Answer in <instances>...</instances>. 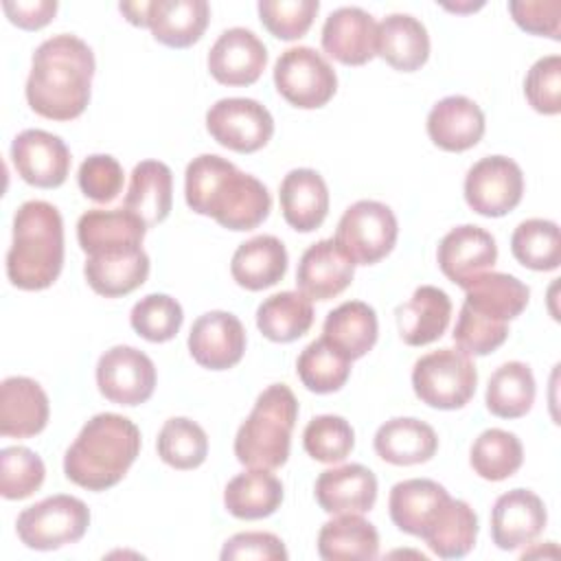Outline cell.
<instances>
[{
	"label": "cell",
	"mask_w": 561,
	"mask_h": 561,
	"mask_svg": "<svg viewBox=\"0 0 561 561\" xmlns=\"http://www.w3.org/2000/svg\"><path fill=\"white\" fill-rule=\"evenodd\" d=\"M83 274L96 294L105 298H118L131 294L147 280L149 256L145 250L116 256H88Z\"/></svg>",
	"instance_id": "obj_36"
},
{
	"label": "cell",
	"mask_w": 561,
	"mask_h": 561,
	"mask_svg": "<svg viewBox=\"0 0 561 561\" xmlns=\"http://www.w3.org/2000/svg\"><path fill=\"white\" fill-rule=\"evenodd\" d=\"M64 265V221L44 199L24 202L13 217V241L7 252V276L18 289L50 287Z\"/></svg>",
	"instance_id": "obj_4"
},
{
	"label": "cell",
	"mask_w": 561,
	"mask_h": 561,
	"mask_svg": "<svg viewBox=\"0 0 561 561\" xmlns=\"http://www.w3.org/2000/svg\"><path fill=\"white\" fill-rule=\"evenodd\" d=\"M316 500L329 515H362L375 506L377 478L359 462L324 469L316 480Z\"/></svg>",
	"instance_id": "obj_21"
},
{
	"label": "cell",
	"mask_w": 561,
	"mask_h": 561,
	"mask_svg": "<svg viewBox=\"0 0 561 561\" xmlns=\"http://www.w3.org/2000/svg\"><path fill=\"white\" fill-rule=\"evenodd\" d=\"M96 386L112 403L138 405L153 394L156 366L142 351L118 344L99 357Z\"/></svg>",
	"instance_id": "obj_12"
},
{
	"label": "cell",
	"mask_w": 561,
	"mask_h": 561,
	"mask_svg": "<svg viewBox=\"0 0 561 561\" xmlns=\"http://www.w3.org/2000/svg\"><path fill=\"white\" fill-rule=\"evenodd\" d=\"M322 337L351 362L359 359L377 342V313L368 302L346 300L329 311Z\"/></svg>",
	"instance_id": "obj_33"
},
{
	"label": "cell",
	"mask_w": 561,
	"mask_h": 561,
	"mask_svg": "<svg viewBox=\"0 0 561 561\" xmlns=\"http://www.w3.org/2000/svg\"><path fill=\"white\" fill-rule=\"evenodd\" d=\"M278 94L296 107L316 110L327 105L337 90L333 66L311 46H291L274 64Z\"/></svg>",
	"instance_id": "obj_9"
},
{
	"label": "cell",
	"mask_w": 561,
	"mask_h": 561,
	"mask_svg": "<svg viewBox=\"0 0 561 561\" xmlns=\"http://www.w3.org/2000/svg\"><path fill=\"white\" fill-rule=\"evenodd\" d=\"M305 451L318 462H342L355 445V432L344 416L320 414L313 416L302 432Z\"/></svg>",
	"instance_id": "obj_44"
},
{
	"label": "cell",
	"mask_w": 561,
	"mask_h": 561,
	"mask_svg": "<svg viewBox=\"0 0 561 561\" xmlns=\"http://www.w3.org/2000/svg\"><path fill=\"white\" fill-rule=\"evenodd\" d=\"M508 337V322L486 318L462 302L456 327L454 342L467 355H489L500 348Z\"/></svg>",
	"instance_id": "obj_47"
},
{
	"label": "cell",
	"mask_w": 561,
	"mask_h": 561,
	"mask_svg": "<svg viewBox=\"0 0 561 561\" xmlns=\"http://www.w3.org/2000/svg\"><path fill=\"white\" fill-rule=\"evenodd\" d=\"M287 272V250L274 234H259L243 241L230 261V274L237 285L259 291L276 285Z\"/></svg>",
	"instance_id": "obj_30"
},
{
	"label": "cell",
	"mask_w": 561,
	"mask_h": 561,
	"mask_svg": "<svg viewBox=\"0 0 561 561\" xmlns=\"http://www.w3.org/2000/svg\"><path fill=\"white\" fill-rule=\"evenodd\" d=\"M524 460V447L513 432L491 427L484 430L471 445L469 462L473 471L491 482L511 478Z\"/></svg>",
	"instance_id": "obj_40"
},
{
	"label": "cell",
	"mask_w": 561,
	"mask_h": 561,
	"mask_svg": "<svg viewBox=\"0 0 561 561\" xmlns=\"http://www.w3.org/2000/svg\"><path fill=\"white\" fill-rule=\"evenodd\" d=\"M478 537V515L465 500H454L443 506L434 524L421 537L427 548L440 559H460L471 552Z\"/></svg>",
	"instance_id": "obj_37"
},
{
	"label": "cell",
	"mask_w": 561,
	"mask_h": 561,
	"mask_svg": "<svg viewBox=\"0 0 561 561\" xmlns=\"http://www.w3.org/2000/svg\"><path fill=\"white\" fill-rule=\"evenodd\" d=\"M48 397L31 377H7L0 386V434L28 438L48 423Z\"/></svg>",
	"instance_id": "obj_22"
},
{
	"label": "cell",
	"mask_w": 561,
	"mask_h": 561,
	"mask_svg": "<svg viewBox=\"0 0 561 561\" xmlns=\"http://www.w3.org/2000/svg\"><path fill=\"white\" fill-rule=\"evenodd\" d=\"M462 289L467 307L500 322L517 318L530 296V289L519 278L504 272H482L465 283Z\"/></svg>",
	"instance_id": "obj_32"
},
{
	"label": "cell",
	"mask_w": 561,
	"mask_h": 561,
	"mask_svg": "<svg viewBox=\"0 0 561 561\" xmlns=\"http://www.w3.org/2000/svg\"><path fill=\"white\" fill-rule=\"evenodd\" d=\"M158 456L173 469H195L206 460L208 438L202 425L186 416L164 421L158 434Z\"/></svg>",
	"instance_id": "obj_43"
},
{
	"label": "cell",
	"mask_w": 561,
	"mask_h": 561,
	"mask_svg": "<svg viewBox=\"0 0 561 561\" xmlns=\"http://www.w3.org/2000/svg\"><path fill=\"white\" fill-rule=\"evenodd\" d=\"M320 9L318 0H261L259 15L263 26L278 39L302 37L316 13Z\"/></svg>",
	"instance_id": "obj_48"
},
{
	"label": "cell",
	"mask_w": 561,
	"mask_h": 561,
	"mask_svg": "<svg viewBox=\"0 0 561 561\" xmlns=\"http://www.w3.org/2000/svg\"><path fill=\"white\" fill-rule=\"evenodd\" d=\"M318 554L327 561L375 559L379 554V533L359 513L335 515L318 533Z\"/></svg>",
	"instance_id": "obj_34"
},
{
	"label": "cell",
	"mask_w": 561,
	"mask_h": 561,
	"mask_svg": "<svg viewBox=\"0 0 561 561\" xmlns=\"http://www.w3.org/2000/svg\"><path fill=\"white\" fill-rule=\"evenodd\" d=\"M296 373L307 390L327 394L346 383L351 375V359L333 348L324 337H318L298 355Z\"/></svg>",
	"instance_id": "obj_42"
},
{
	"label": "cell",
	"mask_w": 561,
	"mask_h": 561,
	"mask_svg": "<svg viewBox=\"0 0 561 561\" xmlns=\"http://www.w3.org/2000/svg\"><path fill=\"white\" fill-rule=\"evenodd\" d=\"M121 13H125V18L136 24V26H147V11H149V2H121L118 4Z\"/></svg>",
	"instance_id": "obj_54"
},
{
	"label": "cell",
	"mask_w": 561,
	"mask_h": 561,
	"mask_svg": "<svg viewBox=\"0 0 561 561\" xmlns=\"http://www.w3.org/2000/svg\"><path fill=\"white\" fill-rule=\"evenodd\" d=\"M524 193V173L506 156H486L465 175V199L478 215L502 217L511 213Z\"/></svg>",
	"instance_id": "obj_11"
},
{
	"label": "cell",
	"mask_w": 561,
	"mask_h": 561,
	"mask_svg": "<svg viewBox=\"0 0 561 561\" xmlns=\"http://www.w3.org/2000/svg\"><path fill=\"white\" fill-rule=\"evenodd\" d=\"M267 64L265 44L243 26L226 28L208 53V70L224 85L254 83Z\"/></svg>",
	"instance_id": "obj_17"
},
{
	"label": "cell",
	"mask_w": 561,
	"mask_h": 561,
	"mask_svg": "<svg viewBox=\"0 0 561 561\" xmlns=\"http://www.w3.org/2000/svg\"><path fill=\"white\" fill-rule=\"evenodd\" d=\"M375 451L390 465L427 462L438 449V436L432 425L412 416H397L379 425L375 434Z\"/></svg>",
	"instance_id": "obj_29"
},
{
	"label": "cell",
	"mask_w": 561,
	"mask_h": 561,
	"mask_svg": "<svg viewBox=\"0 0 561 561\" xmlns=\"http://www.w3.org/2000/svg\"><path fill=\"white\" fill-rule=\"evenodd\" d=\"M4 13L13 24L26 31H35L46 26L53 15L57 13V2L55 0H4L2 2Z\"/></svg>",
	"instance_id": "obj_53"
},
{
	"label": "cell",
	"mask_w": 561,
	"mask_h": 561,
	"mask_svg": "<svg viewBox=\"0 0 561 561\" xmlns=\"http://www.w3.org/2000/svg\"><path fill=\"white\" fill-rule=\"evenodd\" d=\"M42 458L28 447H4L0 451V493L7 500H24L44 482Z\"/></svg>",
	"instance_id": "obj_46"
},
{
	"label": "cell",
	"mask_w": 561,
	"mask_h": 561,
	"mask_svg": "<svg viewBox=\"0 0 561 561\" xmlns=\"http://www.w3.org/2000/svg\"><path fill=\"white\" fill-rule=\"evenodd\" d=\"M208 134L226 149L252 153L263 149L274 134V118L265 105L245 96L219 99L206 112Z\"/></svg>",
	"instance_id": "obj_10"
},
{
	"label": "cell",
	"mask_w": 561,
	"mask_h": 561,
	"mask_svg": "<svg viewBox=\"0 0 561 561\" xmlns=\"http://www.w3.org/2000/svg\"><path fill=\"white\" fill-rule=\"evenodd\" d=\"M524 94L533 110L539 114H559L561 112V57L546 55L537 59L526 79H524Z\"/></svg>",
	"instance_id": "obj_49"
},
{
	"label": "cell",
	"mask_w": 561,
	"mask_h": 561,
	"mask_svg": "<svg viewBox=\"0 0 561 561\" xmlns=\"http://www.w3.org/2000/svg\"><path fill=\"white\" fill-rule=\"evenodd\" d=\"M191 357L210 370H226L241 362L245 351V329L230 311H208L199 316L188 333Z\"/></svg>",
	"instance_id": "obj_15"
},
{
	"label": "cell",
	"mask_w": 561,
	"mask_h": 561,
	"mask_svg": "<svg viewBox=\"0 0 561 561\" xmlns=\"http://www.w3.org/2000/svg\"><path fill=\"white\" fill-rule=\"evenodd\" d=\"M508 11L517 26L533 35L561 39V2L559 0H513Z\"/></svg>",
	"instance_id": "obj_51"
},
{
	"label": "cell",
	"mask_w": 561,
	"mask_h": 561,
	"mask_svg": "<svg viewBox=\"0 0 561 561\" xmlns=\"http://www.w3.org/2000/svg\"><path fill=\"white\" fill-rule=\"evenodd\" d=\"M221 561L234 559H256V561H285L287 550L280 537L263 530L237 533L221 548Z\"/></svg>",
	"instance_id": "obj_52"
},
{
	"label": "cell",
	"mask_w": 561,
	"mask_h": 561,
	"mask_svg": "<svg viewBox=\"0 0 561 561\" xmlns=\"http://www.w3.org/2000/svg\"><path fill=\"white\" fill-rule=\"evenodd\" d=\"M394 316L401 340L410 346H423L445 333L451 318V300L443 289L421 285L408 302L397 307Z\"/></svg>",
	"instance_id": "obj_26"
},
{
	"label": "cell",
	"mask_w": 561,
	"mask_h": 561,
	"mask_svg": "<svg viewBox=\"0 0 561 561\" xmlns=\"http://www.w3.org/2000/svg\"><path fill=\"white\" fill-rule=\"evenodd\" d=\"M313 324L311 300L300 291H278L256 309V327L272 342H294Z\"/></svg>",
	"instance_id": "obj_38"
},
{
	"label": "cell",
	"mask_w": 561,
	"mask_h": 561,
	"mask_svg": "<svg viewBox=\"0 0 561 561\" xmlns=\"http://www.w3.org/2000/svg\"><path fill=\"white\" fill-rule=\"evenodd\" d=\"M184 197L193 213L213 217L228 230H252L272 208L270 191L261 180L215 153H202L188 162Z\"/></svg>",
	"instance_id": "obj_2"
},
{
	"label": "cell",
	"mask_w": 561,
	"mask_h": 561,
	"mask_svg": "<svg viewBox=\"0 0 561 561\" xmlns=\"http://www.w3.org/2000/svg\"><path fill=\"white\" fill-rule=\"evenodd\" d=\"M147 226L127 208H92L77 221V239L88 256H116L142 250Z\"/></svg>",
	"instance_id": "obj_13"
},
{
	"label": "cell",
	"mask_w": 561,
	"mask_h": 561,
	"mask_svg": "<svg viewBox=\"0 0 561 561\" xmlns=\"http://www.w3.org/2000/svg\"><path fill=\"white\" fill-rule=\"evenodd\" d=\"M123 167L116 158L107 153H94L81 162L77 180L85 197L99 204H110L123 188Z\"/></svg>",
	"instance_id": "obj_50"
},
{
	"label": "cell",
	"mask_w": 561,
	"mask_h": 561,
	"mask_svg": "<svg viewBox=\"0 0 561 561\" xmlns=\"http://www.w3.org/2000/svg\"><path fill=\"white\" fill-rule=\"evenodd\" d=\"M283 502V482L270 469H254L234 476L224 489V506L239 519L270 517Z\"/></svg>",
	"instance_id": "obj_35"
},
{
	"label": "cell",
	"mask_w": 561,
	"mask_h": 561,
	"mask_svg": "<svg viewBox=\"0 0 561 561\" xmlns=\"http://www.w3.org/2000/svg\"><path fill=\"white\" fill-rule=\"evenodd\" d=\"M427 134L445 151H467L484 134V114L476 101L462 94L445 96L427 114Z\"/></svg>",
	"instance_id": "obj_24"
},
{
	"label": "cell",
	"mask_w": 561,
	"mask_h": 561,
	"mask_svg": "<svg viewBox=\"0 0 561 561\" xmlns=\"http://www.w3.org/2000/svg\"><path fill=\"white\" fill-rule=\"evenodd\" d=\"M355 274V263L342 252L335 239H320L309 245L298 263L296 285L309 300H329L342 294Z\"/></svg>",
	"instance_id": "obj_20"
},
{
	"label": "cell",
	"mask_w": 561,
	"mask_h": 561,
	"mask_svg": "<svg viewBox=\"0 0 561 561\" xmlns=\"http://www.w3.org/2000/svg\"><path fill=\"white\" fill-rule=\"evenodd\" d=\"M486 408L500 419L524 416L535 401V377L528 364L506 362L493 370L486 383Z\"/></svg>",
	"instance_id": "obj_39"
},
{
	"label": "cell",
	"mask_w": 561,
	"mask_h": 561,
	"mask_svg": "<svg viewBox=\"0 0 561 561\" xmlns=\"http://www.w3.org/2000/svg\"><path fill=\"white\" fill-rule=\"evenodd\" d=\"M184 311L169 294H147L129 313V322L138 335L149 342H169L178 335Z\"/></svg>",
	"instance_id": "obj_45"
},
{
	"label": "cell",
	"mask_w": 561,
	"mask_h": 561,
	"mask_svg": "<svg viewBox=\"0 0 561 561\" xmlns=\"http://www.w3.org/2000/svg\"><path fill=\"white\" fill-rule=\"evenodd\" d=\"M208 18L206 0H149L147 26L160 44L186 48L204 35Z\"/></svg>",
	"instance_id": "obj_28"
},
{
	"label": "cell",
	"mask_w": 561,
	"mask_h": 561,
	"mask_svg": "<svg viewBox=\"0 0 561 561\" xmlns=\"http://www.w3.org/2000/svg\"><path fill=\"white\" fill-rule=\"evenodd\" d=\"M173 173L160 160H142L129 175L123 208L145 221L147 228L158 226L171 213Z\"/></svg>",
	"instance_id": "obj_27"
},
{
	"label": "cell",
	"mask_w": 561,
	"mask_h": 561,
	"mask_svg": "<svg viewBox=\"0 0 561 561\" xmlns=\"http://www.w3.org/2000/svg\"><path fill=\"white\" fill-rule=\"evenodd\" d=\"M90 526L88 506L75 495H50L18 515L15 533L31 550H57L77 543Z\"/></svg>",
	"instance_id": "obj_7"
},
{
	"label": "cell",
	"mask_w": 561,
	"mask_h": 561,
	"mask_svg": "<svg viewBox=\"0 0 561 561\" xmlns=\"http://www.w3.org/2000/svg\"><path fill=\"white\" fill-rule=\"evenodd\" d=\"M397 234L399 226L390 206L375 199H359L344 210L333 239L355 265H373L390 254Z\"/></svg>",
	"instance_id": "obj_8"
},
{
	"label": "cell",
	"mask_w": 561,
	"mask_h": 561,
	"mask_svg": "<svg viewBox=\"0 0 561 561\" xmlns=\"http://www.w3.org/2000/svg\"><path fill=\"white\" fill-rule=\"evenodd\" d=\"M92 75V48L77 35H53L33 53L26 101L44 118L72 121L90 103Z\"/></svg>",
	"instance_id": "obj_1"
},
{
	"label": "cell",
	"mask_w": 561,
	"mask_h": 561,
	"mask_svg": "<svg viewBox=\"0 0 561 561\" xmlns=\"http://www.w3.org/2000/svg\"><path fill=\"white\" fill-rule=\"evenodd\" d=\"M322 48L346 66H362L377 55V22L359 7H340L322 24Z\"/></svg>",
	"instance_id": "obj_19"
},
{
	"label": "cell",
	"mask_w": 561,
	"mask_h": 561,
	"mask_svg": "<svg viewBox=\"0 0 561 561\" xmlns=\"http://www.w3.org/2000/svg\"><path fill=\"white\" fill-rule=\"evenodd\" d=\"M478 386V370L471 357L451 346L432 351L414 362V394L438 410H458L469 403Z\"/></svg>",
	"instance_id": "obj_6"
},
{
	"label": "cell",
	"mask_w": 561,
	"mask_h": 561,
	"mask_svg": "<svg viewBox=\"0 0 561 561\" xmlns=\"http://www.w3.org/2000/svg\"><path fill=\"white\" fill-rule=\"evenodd\" d=\"M278 199L285 221L298 232H311L327 219L329 188L313 169H291L280 182Z\"/></svg>",
	"instance_id": "obj_25"
},
{
	"label": "cell",
	"mask_w": 561,
	"mask_h": 561,
	"mask_svg": "<svg viewBox=\"0 0 561 561\" xmlns=\"http://www.w3.org/2000/svg\"><path fill=\"white\" fill-rule=\"evenodd\" d=\"M140 451V430L114 412L94 414L64 456V473L77 486L105 491L123 480Z\"/></svg>",
	"instance_id": "obj_3"
},
{
	"label": "cell",
	"mask_w": 561,
	"mask_h": 561,
	"mask_svg": "<svg viewBox=\"0 0 561 561\" xmlns=\"http://www.w3.org/2000/svg\"><path fill=\"white\" fill-rule=\"evenodd\" d=\"M447 502L449 493L443 484L427 478H410L390 489V519L399 530L423 537Z\"/></svg>",
	"instance_id": "obj_23"
},
{
	"label": "cell",
	"mask_w": 561,
	"mask_h": 561,
	"mask_svg": "<svg viewBox=\"0 0 561 561\" xmlns=\"http://www.w3.org/2000/svg\"><path fill=\"white\" fill-rule=\"evenodd\" d=\"M377 55L392 68L412 72L430 57V35L410 13H390L377 24Z\"/></svg>",
	"instance_id": "obj_31"
},
{
	"label": "cell",
	"mask_w": 561,
	"mask_h": 561,
	"mask_svg": "<svg viewBox=\"0 0 561 561\" xmlns=\"http://www.w3.org/2000/svg\"><path fill=\"white\" fill-rule=\"evenodd\" d=\"M11 160L18 175L37 188H57L70 171L66 142L44 129H24L11 142Z\"/></svg>",
	"instance_id": "obj_14"
},
{
	"label": "cell",
	"mask_w": 561,
	"mask_h": 561,
	"mask_svg": "<svg viewBox=\"0 0 561 561\" xmlns=\"http://www.w3.org/2000/svg\"><path fill=\"white\" fill-rule=\"evenodd\" d=\"M298 401L285 383L267 386L234 436V456L254 469H278L287 462Z\"/></svg>",
	"instance_id": "obj_5"
},
{
	"label": "cell",
	"mask_w": 561,
	"mask_h": 561,
	"mask_svg": "<svg viewBox=\"0 0 561 561\" xmlns=\"http://www.w3.org/2000/svg\"><path fill=\"white\" fill-rule=\"evenodd\" d=\"M438 267L456 285L469 283L497 261V245L491 232L480 226L462 224L451 228L438 243Z\"/></svg>",
	"instance_id": "obj_18"
},
{
	"label": "cell",
	"mask_w": 561,
	"mask_h": 561,
	"mask_svg": "<svg viewBox=\"0 0 561 561\" xmlns=\"http://www.w3.org/2000/svg\"><path fill=\"white\" fill-rule=\"evenodd\" d=\"M548 513L541 497L528 489L502 493L491 508V537L500 550L533 543L546 528Z\"/></svg>",
	"instance_id": "obj_16"
},
{
	"label": "cell",
	"mask_w": 561,
	"mask_h": 561,
	"mask_svg": "<svg viewBox=\"0 0 561 561\" xmlns=\"http://www.w3.org/2000/svg\"><path fill=\"white\" fill-rule=\"evenodd\" d=\"M513 256L528 270L550 272L561 263V234L559 226L550 219H526L511 237Z\"/></svg>",
	"instance_id": "obj_41"
}]
</instances>
